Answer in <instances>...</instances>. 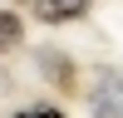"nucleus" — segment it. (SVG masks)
<instances>
[{"label":"nucleus","mask_w":123,"mask_h":118,"mask_svg":"<svg viewBox=\"0 0 123 118\" xmlns=\"http://www.w3.org/2000/svg\"><path fill=\"white\" fill-rule=\"evenodd\" d=\"M89 113L94 118H123V69H104L89 94Z\"/></svg>","instance_id":"1"},{"label":"nucleus","mask_w":123,"mask_h":118,"mask_svg":"<svg viewBox=\"0 0 123 118\" xmlns=\"http://www.w3.org/2000/svg\"><path fill=\"white\" fill-rule=\"evenodd\" d=\"M89 10V0H35V20L44 25H64V20H79Z\"/></svg>","instance_id":"2"},{"label":"nucleus","mask_w":123,"mask_h":118,"mask_svg":"<svg viewBox=\"0 0 123 118\" xmlns=\"http://www.w3.org/2000/svg\"><path fill=\"white\" fill-rule=\"evenodd\" d=\"M44 69H49V84H64V88H69V74H74V64H69V59L44 54Z\"/></svg>","instance_id":"3"},{"label":"nucleus","mask_w":123,"mask_h":118,"mask_svg":"<svg viewBox=\"0 0 123 118\" xmlns=\"http://www.w3.org/2000/svg\"><path fill=\"white\" fill-rule=\"evenodd\" d=\"M15 39H20V20L0 10V49H10V44H15Z\"/></svg>","instance_id":"4"},{"label":"nucleus","mask_w":123,"mask_h":118,"mask_svg":"<svg viewBox=\"0 0 123 118\" xmlns=\"http://www.w3.org/2000/svg\"><path fill=\"white\" fill-rule=\"evenodd\" d=\"M15 118H64L59 108H30V113H15Z\"/></svg>","instance_id":"5"}]
</instances>
